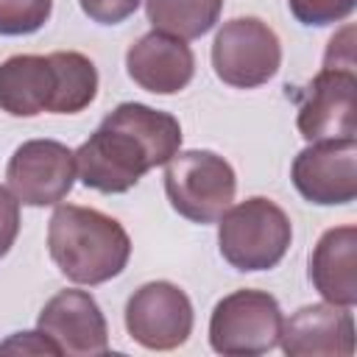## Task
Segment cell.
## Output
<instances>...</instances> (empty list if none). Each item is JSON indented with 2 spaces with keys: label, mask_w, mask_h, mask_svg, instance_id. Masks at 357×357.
<instances>
[{
  "label": "cell",
  "mask_w": 357,
  "mask_h": 357,
  "mask_svg": "<svg viewBox=\"0 0 357 357\" xmlns=\"http://www.w3.org/2000/svg\"><path fill=\"white\" fill-rule=\"evenodd\" d=\"M178 145L181 126L173 114L145 103H120L75 151V170L86 187L114 195L131 190L151 167L167 165Z\"/></svg>",
  "instance_id": "6da1fadb"
},
{
  "label": "cell",
  "mask_w": 357,
  "mask_h": 357,
  "mask_svg": "<svg viewBox=\"0 0 357 357\" xmlns=\"http://www.w3.org/2000/svg\"><path fill=\"white\" fill-rule=\"evenodd\" d=\"M47 248L59 271L75 284H103L120 276L131 257V240L114 218L75 204L56 206Z\"/></svg>",
  "instance_id": "7a4b0ae2"
},
{
  "label": "cell",
  "mask_w": 357,
  "mask_h": 357,
  "mask_svg": "<svg viewBox=\"0 0 357 357\" xmlns=\"http://www.w3.org/2000/svg\"><path fill=\"white\" fill-rule=\"evenodd\" d=\"M293 240L290 218L273 201L257 195L220 215L218 243L237 271H268L282 262Z\"/></svg>",
  "instance_id": "3957f363"
},
{
  "label": "cell",
  "mask_w": 357,
  "mask_h": 357,
  "mask_svg": "<svg viewBox=\"0 0 357 357\" xmlns=\"http://www.w3.org/2000/svg\"><path fill=\"white\" fill-rule=\"evenodd\" d=\"M165 192L170 206L192 223H215L231 206L237 178L231 165L212 151H184L165 167Z\"/></svg>",
  "instance_id": "277c9868"
},
{
  "label": "cell",
  "mask_w": 357,
  "mask_h": 357,
  "mask_svg": "<svg viewBox=\"0 0 357 357\" xmlns=\"http://www.w3.org/2000/svg\"><path fill=\"white\" fill-rule=\"evenodd\" d=\"M279 301L265 290H234L220 298L209 318V343L218 354L254 357L276 349L282 335Z\"/></svg>",
  "instance_id": "5b68a950"
},
{
  "label": "cell",
  "mask_w": 357,
  "mask_h": 357,
  "mask_svg": "<svg viewBox=\"0 0 357 357\" xmlns=\"http://www.w3.org/2000/svg\"><path fill=\"white\" fill-rule=\"evenodd\" d=\"M282 64V45L273 28L257 17L229 20L212 42L215 75L237 89L262 86Z\"/></svg>",
  "instance_id": "8992f818"
},
{
  "label": "cell",
  "mask_w": 357,
  "mask_h": 357,
  "mask_svg": "<svg viewBox=\"0 0 357 357\" xmlns=\"http://www.w3.org/2000/svg\"><path fill=\"white\" fill-rule=\"evenodd\" d=\"M354 70L324 67L298 98V134L307 142H343L354 139Z\"/></svg>",
  "instance_id": "52a82bcc"
},
{
  "label": "cell",
  "mask_w": 357,
  "mask_h": 357,
  "mask_svg": "<svg viewBox=\"0 0 357 357\" xmlns=\"http://www.w3.org/2000/svg\"><path fill=\"white\" fill-rule=\"evenodd\" d=\"M11 195L25 206L59 204L75 181V153L56 139L22 142L6 167Z\"/></svg>",
  "instance_id": "ba28073f"
},
{
  "label": "cell",
  "mask_w": 357,
  "mask_h": 357,
  "mask_svg": "<svg viewBox=\"0 0 357 357\" xmlns=\"http://www.w3.org/2000/svg\"><path fill=\"white\" fill-rule=\"evenodd\" d=\"M126 329L145 349H176L192 332V304L176 284L148 282L126 304Z\"/></svg>",
  "instance_id": "9c48e42d"
},
{
  "label": "cell",
  "mask_w": 357,
  "mask_h": 357,
  "mask_svg": "<svg viewBox=\"0 0 357 357\" xmlns=\"http://www.w3.org/2000/svg\"><path fill=\"white\" fill-rule=\"evenodd\" d=\"M293 184L310 204L337 206L351 204L357 195V145L312 142L293 162Z\"/></svg>",
  "instance_id": "30bf717a"
},
{
  "label": "cell",
  "mask_w": 357,
  "mask_h": 357,
  "mask_svg": "<svg viewBox=\"0 0 357 357\" xmlns=\"http://www.w3.org/2000/svg\"><path fill=\"white\" fill-rule=\"evenodd\" d=\"M39 332H45L61 354L92 357L109 351V329L98 301L84 290L56 293L39 312Z\"/></svg>",
  "instance_id": "8fae6325"
},
{
  "label": "cell",
  "mask_w": 357,
  "mask_h": 357,
  "mask_svg": "<svg viewBox=\"0 0 357 357\" xmlns=\"http://www.w3.org/2000/svg\"><path fill=\"white\" fill-rule=\"evenodd\" d=\"M279 343L290 357H351L354 318L349 307L310 304L282 324Z\"/></svg>",
  "instance_id": "7c38bea8"
},
{
  "label": "cell",
  "mask_w": 357,
  "mask_h": 357,
  "mask_svg": "<svg viewBox=\"0 0 357 357\" xmlns=\"http://www.w3.org/2000/svg\"><path fill=\"white\" fill-rule=\"evenodd\" d=\"M126 67L131 81L142 89L153 95H176L192 81L195 59L184 39L151 31L128 47Z\"/></svg>",
  "instance_id": "4fadbf2b"
},
{
  "label": "cell",
  "mask_w": 357,
  "mask_h": 357,
  "mask_svg": "<svg viewBox=\"0 0 357 357\" xmlns=\"http://www.w3.org/2000/svg\"><path fill=\"white\" fill-rule=\"evenodd\" d=\"M310 279L315 290L337 307L357 301V229L335 226L321 234L310 257Z\"/></svg>",
  "instance_id": "5bb4252c"
},
{
  "label": "cell",
  "mask_w": 357,
  "mask_h": 357,
  "mask_svg": "<svg viewBox=\"0 0 357 357\" xmlns=\"http://www.w3.org/2000/svg\"><path fill=\"white\" fill-rule=\"evenodd\" d=\"M56 75L50 56H11L0 64V109L11 117L50 112Z\"/></svg>",
  "instance_id": "9a60e30c"
},
{
  "label": "cell",
  "mask_w": 357,
  "mask_h": 357,
  "mask_svg": "<svg viewBox=\"0 0 357 357\" xmlns=\"http://www.w3.org/2000/svg\"><path fill=\"white\" fill-rule=\"evenodd\" d=\"M53 75H56V89H53V114H75L84 112L98 92V70L95 64L75 50H59L50 53Z\"/></svg>",
  "instance_id": "2e32d148"
},
{
  "label": "cell",
  "mask_w": 357,
  "mask_h": 357,
  "mask_svg": "<svg viewBox=\"0 0 357 357\" xmlns=\"http://www.w3.org/2000/svg\"><path fill=\"white\" fill-rule=\"evenodd\" d=\"M223 0H145V14L153 31L198 39L215 28Z\"/></svg>",
  "instance_id": "e0dca14e"
},
{
  "label": "cell",
  "mask_w": 357,
  "mask_h": 357,
  "mask_svg": "<svg viewBox=\"0 0 357 357\" xmlns=\"http://www.w3.org/2000/svg\"><path fill=\"white\" fill-rule=\"evenodd\" d=\"M53 11V0H0V36L36 33Z\"/></svg>",
  "instance_id": "ac0fdd59"
},
{
  "label": "cell",
  "mask_w": 357,
  "mask_h": 357,
  "mask_svg": "<svg viewBox=\"0 0 357 357\" xmlns=\"http://www.w3.org/2000/svg\"><path fill=\"white\" fill-rule=\"evenodd\" d=\"M357 0H287L293 17L301 25H332L354 11Z\"/></svg>",
  "instance_id": "d6986e66"
},
{
  "label": "cell",
  "mask_w": 357,
  "mask_h": 357,
  "mask_svg": "<svg viewBox=\"0 0 357 357\" xmlns=\"http://www.w3.org/2000/svg\"><path fill=\"white\" fill-rule=\"evenodd\" d=\"M139 0H81L84 14L100 25H117L137 11Z\"/></svg>",
  "instance_id": "ffe728a7"
},
{
  "label": "cell",
  "mask_w": 357,
  "mask_h": 357,
  "mask_svg": "<svg viewBox=\"0 0 357 357\" xmlns=\"http://www.w3.org/2000/svg\"><path fill=\"white\" fill-rule=\"evenodd\" d=\"M0 354H61L45 332H20L0 343Z\"/></svg>",
  "instance_id": "44dd1931"
},
{
  "label": "cell",
  "mask_w": 357,
  "mask_h": 357,
  "mask_svg": "<svg viewBox=\"0 0 357 357\" xmlns=\"http://www.w3.org/2000/svg\"><path fill=\"white\" fill-rule=\"evenodd\" d=\"M20 231V201L0 187V257L8 254V248L14 245Z\"/></svg>",
  "instance_id": "7402d4cb"
},
{
  "label": "cell",
  "mask_w": 357,
  "mask_h": 357,
  "mask_svg": "<svg viewBox=\"0 0 357 357\" xmlns=\"http://www.w3.org/2000/svg\"><path fill=\"white\" fill-rule=\"evenodd\" d=\"M351 36H354L351 28H343L340 36H332L329 50H326V59H324V67H346V70H354V45H351Z\"/></svg>",
  "instance_id": "603a6c76"
}]
</instances>
